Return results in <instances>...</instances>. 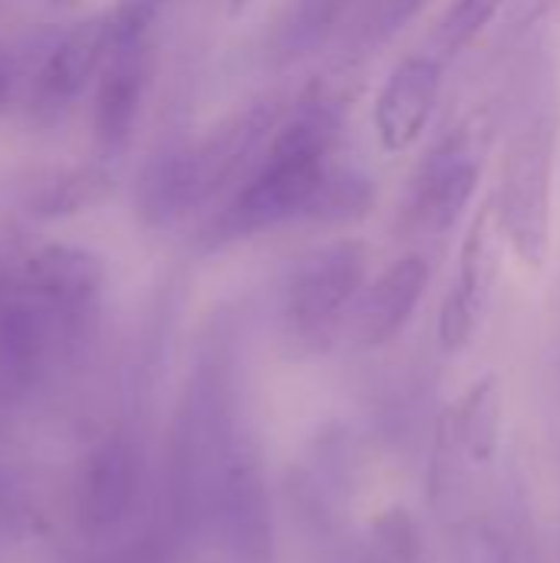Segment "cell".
<instances>
[{
    "label": "cell",
    "instance_id": "cell-1",
    "mask_svg": "<svg viewBox=\"0 0 560 563\" xmlns=\"http://www.w3.org/2000/svg\"><path fill=\"white\" fill-rule=\"evenodd\" d=\"M347 96L333 82H310L297 96L251 172L221 198L198 241L205 251L254 241L294 224H317L347 125Z\"/></svg>",
    "mask_w": 560,
    "mask_h": 563
},
{
    "label": "cell",
    "instance_id": "cell-2",
    "mask_svg": "<svg viewBox=\"0 0 560 563\" xmlns=\"http://www.w3.org/2000/svg\"><path fill=\"white\" fill-rule=\"evenodd\" d=\"M505 142L498 155L495 201L508 251L541 271L551 257L554 231V162L560 142V92L545 53H528L515 73L505 106Z\"/></svg>",
    "mask_w": 560,
    "mask_h": 563
},
{
    "label": "cell",
    "instance_id": "cell-3",
    "mask_svg": "<svg viewBox=\"0 0 560 563\" xmlns=\"http://www.w3.org/2000/svg\"><path fill=\"white\" fill-rule=\"evenodd\" d=\"M373 251L360 238H333L297 254L281 280V336L297 356H320L343 343L347 317L370 280Z\"/></svg>",
    "mask_w": 560,
    "mask_h": 563
},
{
    "label": "cell",
    "instance_id": "cell-4",
    "mask_svg": "<svg viewBox=\"0 0 560 563\" xmlns=\"http://www.w3.org/2000/svg\"><path fill=\"white\" fill-rule=\"evenodd\" d=\"M495 132L498 122L482 106L432 139L399 201L396 231L406 241H442L455 231L479 195Z\"/></svg>",
    "mask_w": 560,
    "mask_h": 563
},
{
    "label": "cell",
    "instance_id": "cell-5",
    "mask_svg": "<svg viewBox=\"0 0 560 563\" xmlns=\"http://www.w3.org/2000/svg\"><path fill=\"white\" fill-rule=\"evenodd\" d=\"M505 247L508 238L502 228L498 201L495 191H488L469 218V228L459 244V274L439 310V346L449 356L469 350L482 333L498 290Z\"/></svg>",
    "mask_w": 560,
    "mask_h": 563
},
{
    "label": "cell",
    "instance_id": "cell-6",
    "mask_svg": "<svg viewBox=\"0 0 560 563\" xmlns=\"http://www.w3.org/2000/svg\"><path fill=\"white\" fill-rule=\"evenodd\" d=\"M446 525L449 563H548L531 525L528 498L515 478H495L479 505V495Z\"/></svg>",
    "mask_w": 560,
    "mask_h": 563
},
{
    "label": "cell",
    "instance_id": "cell-7",
    "mask_svg": "<svg viewBox=\"0 0 560 563\" xmlns=\"http://www.w3.org/2000/svg\"><path fill=\"white\" fill-rule=\"evenodd\" d=\"M215 518L234 563H274L277 534L257 442L244 432L215 482Z\"/></svg>",
    "mask_w": 560,
    "mask_h": 563
},
{
    "label": "cell",
    "instance_id": "cell-8",
    "mask_svg": "<svg viewBox=\"0 0 560 563\" xmlns=\"http://www.w3.org/2000/svg\"><path fill=\"white\" fill-rule=\"evenodd\" d=\"M446 79V56L409 53L383 79L373 99V132L386 155H403L422 142Z\"/></svg>",
    "mask_w": 560,
    "mask_h": 563
},
{
    "label": "cell",
    "instance_id": "cell-9",
    "mask_svg": "<svg viewBox=\"0 0 560 563\" xmlns=\"http://www.w3.org/2000/svg\"><path fill=\"white\" fill-rule=\"evenodd\" d=\"M429 277H432V264L426 254H403L389 261L360 290L343 327V343L360 353L389 346L419 310L429 290Z\"/></svg>",
    "mask_w": 560,
    "mask_h": 563
},
{
    "label": "cell",
    "instance_id": "cell-10",
    "mask_svg": "<svg viewBox=\"0 0 560 563\" xmlns=\"http://www.w3.org/2000/svg\"><path fill=\"white\" fill-rule=\"evenodd\" d=\"M356 485V452L343 429H323L290 472V501L314 531H337Z\"/></svg>",
    "mask_w": 560,
    "mask_h": 563
},
{
    "label": "cell",
    "instance_id": "cell-11",
    "mask_svg": "<svg viewBox=\"0 0 560 563\" xmlns=\"http://www.w3.org/2000/svg\"><path fill=\"white\" fill-rule=\"evenodd\" d=\"M149 86V40H112L96 86L92 129L106 148H119L139 119Z\"/></svg>",
    "mask_w": 560,
    "mask_h": 563
},
{
    "label": "cell",
    "instance_id": "cell-12",
    "mask_svg": "<svg viewBox=\"0 0 560 563\" xmlns=\"http://www.w3.org/2000/svg\"><path fill=\"white\" fill-rule=\"evenodd\" d=\"M363 0H281L264 33V53L271 63L287 66L320 53L340 40Z\"/></svg>",
    "mask_w": 560,
    "mask_h": 563
},
{
    "label": "cell",
    "instance_id": "cell-13",
    "mask_svg": "<svg viewBox=\"0 0 560 563\" xmlns=\"http://www.w3.org/2000/svg\"><path fill=\"white\" fill-rule=\"evenodd\" d=\"M505 422V393L495 373L475 379L449 409L439 416V429L455 442L465 462L479 472H488L498 462Z\"/></svg>",
    "mask_w": 560,
    "mask_h": 563
},
{
    "label": "cell",
    "instance_id": "cell-14",
    "mask_svg": "<svg viewBox=\"0 0 560 563\" xmlns=\"http://www.w3.org/2000/svg\"><path fill=\"white\" fill-rule=\"evenodd\" d=\"M109 43H112L109 16H89L79 26H73L56 43V49L50 53V59L43 66V76H40L43 96L46 99H56V102L73 99L89 82V76L96 73V66L106 59Z\"/></svg>",
    "mask_w": 560,
    "mask_h": 563
},
{
    "label": "cell",
    "instance_id": "cell-15",
    "mask_svg": "<svg viewBox=\"0 0 560 563\" xmlns=\"http://www.w3.org/2000/svg\"><path fill=\"white\" fill-rule=\"evenodd\" d=\"M340 563H426L422 528L406 508H386L343 551Z\"/></svg>",
    "mask_w": 560,
    "mask_h": 563
},
{
    "label": "cell",
    "instance_id": "cell-16",
    "mask_svg": "<svg viewBox=\"0 0 560 563\" xmlns=\"http://www.w3.org/2000/svg\"><path fill=\"white\" fill-rule=\"evenodd\" d=\"M30 277L36 287L56 294L59 300H89L99 287V261L79 247H43L30 257Z\"/></svg>",
    "mask_w": 560,
    "mask_h": 563
},
{
    "label": "cell",
    "instance_id": "cell-17",
    "mask_svg": "<svg viewBox=\"0 0 560 563\" xmlns=\"http://www.w3.org/2000/svg\"><path fill=\"white\" fill-rule=\"evenodd\" d=\"M505 3L508 0H452L436 30L439 56H455L469 43H475L479 33L505 10Z\"/></svg>",
    "mask_w": 560,
    "mask_h": 563
},
{
    "label": "cell",
    "instance_id": "cell-18",
    "mask_svg": "<svg viewBox=\"0 0 560 563\" xmlns=\"http://www.w3.org/2000/svg\"><path fill=\"white\" fill-rule=\"evenodd\" d=\"M7 99V69H3V63H0V102Z\"/></svg>",
    "mask_w": 560,
    "mask_h": 563
}]
</instances>
